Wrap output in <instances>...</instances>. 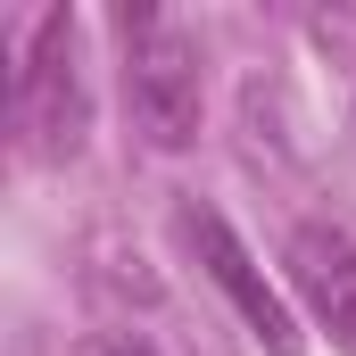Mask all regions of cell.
<instances>
[{
	"label": "cell",
	"instance_id": "cell-1",
	"mask_svg": "<svg viewBox=\"0 0 356 356\" xmlns=\"http://www.w3.org/2000/svg\"><path fill=\"white\" fill-rule=\"evenodd\" d=\"M116 42H124V108H133L141 141L149 149H191L199 116H207L199 33L175 8H116Z\"/></svg>",
	"mask_w": 356,
	"mask_h": 356
},
{
	"label": "cell",
	"instance_id": "cell-2",
	"mask_svg": "<svg viewBox=\"0 0 356 356\" xmlns=\"http://www.w3.org/2000/svg\"><path fill=\"white\" fill-rule=\"evenodd\" d=\"M8 124L25 141V158L42 166H67L91 133V99H83V67H75V17L67 8H42L17 42V67H8Z\"/></svg>",
	"mask_w": 356,
	"mask_h": 356
},
{
	"label": "cell",
	"instance_id": "cell-3",
	"mask_svg": "<svg viewBox=\"0 0 356 356\" xmlns=\"http://www.w3.org/2000/svg\"><path fill=\"white\" fill-rule=\"evenodd\" d=\"M182 232H191V249H199L207 282L232 298V315L249 323V340H257V348H266V356H298V348H307V332H298L290 298H282V290L266 282V266L241 249V232H232L216 207H191V216H182Z\"/></svg>",
	"mask_w": 356,
	"mask_h": 356
},
{
	"label": "cell",
	"instance_id": "cell-4",
	"mask_svg": "<svg viewBox=\"0 0 356 356\" xmlns=\"http://www.w3.org/2000/svg\"><path fill=\"white\" fill-rule=\"evenodd\" d=\"M282 282L290 298L315 315V332H332V348L356 356V241L340 224H298L282 249Z\"/></svg>",
	"mask_w": 356,
	"mask_h": 356
},
{
	"label": "cell",
	"instance_id": "cell-5",
	"mask_svg": "<svg viewBox=\"0 0 356 356\" xmlns=\"http://www.w3.org/2000/svg\"><path fill=\"white\" fill-rule=\"evenodd\" d=\"M91 356H158V348H149V340H99Z\"/></svg>",
	"mask_w": 356,
	"mask_h": 356
}]
</instances>
